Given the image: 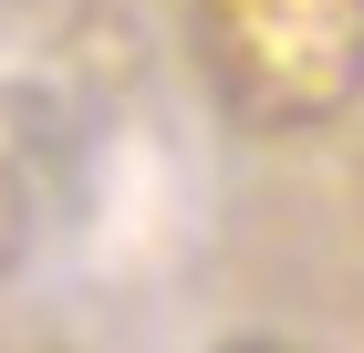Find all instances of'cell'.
Returning a JSON list of instances; mask_svg holds the SVG:
<instances>
[{"label": "cell", "instance_id": "1", "mask_svg": "<svg viewBox=\"0 0 364 353\" xmlns=\"http://www.w3.org/2000/svg\"><path fill=\"white\" fill-rule=\"evenodd\" d=\"M188 31L260 125H312L364 83V0H188Z\"/></svg>", "mask_w": 364, "mask_h": 353}]
</instances>
